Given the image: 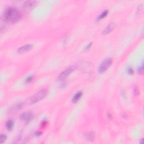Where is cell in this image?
Returning <instances> with one entry per match:
<instances>
[{"instance_id": "obj_1", "label": "cell", "mask_w": 144, "mask_h": 144, "mask_svg": "<svg viewBox=\"0 0 144 144\" xmlns=\"http://www.w3.org/2000/svg\"><path fill=\"white\" fill-rule=\"evenodd\" d=\"M4 18L9 23H16L21 19V15L16 8L10 7L5 10L4 12Z\"/></svg>"}, {"instance_id": "obj_2", "label": "cell", "mask_w": 144, "mask_h": 144, "mask_svg": "<svg viewBox=\"0 0 144 144\" xmlns=\"http://www.w3.org/2000/svg\"><path fill=\"white\" fill-rule=\"evenodd\" d=\"M47 94V90L46 89H43L42 90L38 91L36 93L30 98L29 102L31 104H34L37 103L38 101L41 100L46 96Z\"/></svg>"}, {"instance_id": "obj_3", "label": "cell", "mask_w": 144, "mask_h": 144, "mask_svg": "<svg viewBox=\"0 0 144 144\" xmlns=\"http://www.w3.org/2000/svg\"><path fill=\"white\" fill-rule=\"evenodd\" d=\"M112 59L111 58H107L101 62L99 68V72L103 73L112 64Z\"/></svg>"}, {"instance_id": "obj_4", "label": "cell", "mask_w": 144, "mask_h": 144, "mask_svg": "<svg viewBox=\"0 0 144 144\" xmlns=\"http://www.w3.org/2000/svg\"><path fill=\"white\" fill-rule=\"evenodd\" d=\"M74 70V66L70 67V68L65 70L59 75V77H58V80L60 81H63L64 82L65 80V79L68 77V76H69L72 73V72H73Z\"/></svg>"}, {"instance_id": "obj_5", "label": "cell", "mask_w": 144, "mask_h": 144, "mask_svg": "<svg viewBox=\"0 0 144 144\" xmlns=\"http://www.w3.org/2000/svg\"><path fill=\"white\" fill-rule=\"evenodd\" d=\"M37 5V2L35 1H26L23 5V8L25 10H32Z\"/></svg>"}, {"instance_id": "obj_6", "label": "cell", "mask_w": 144, "mask_h": 144, "mask_svg": "<svg viewBox=\"0 0 144 144\" xmlns=\"http://www.w3.org/2000/svg\"><path fill=\"white\" fill-rule=\"evenodd\" d=\"M20 119L21 121L25 122H29L33 118V115L31 112H24L20 115Z\"/></svg>"}, {"instance_id": "obj_7", "label": "cell", "mask_w": 144, "mask_h": 144, "mask_svg": "<svg viewBox=\"0 0 144 144\" xmlns=\"http://www.w3.org/2000/svg\"><path fill=\"white\" fill-rule=\"evenodd\" d=\"M33 48V45L31 44H28V45H25L23 46H21L18 49V52L19 54H22L24 53V52H28L30 50L32 49Z\"/></svg>"}, {"instance_id": "obj_8", "label": "cell", "mask_w": 144, "mask_h": 144, "mask_svg": "<svg viewBox=\"0 0 144 144\" xmlns=\"http://www.w3.org/2000/svg\"><path fill=\"white\" fill-rule=\"evenodd\" d=\"M115 27H116V24L114 23H112L108 25L105 29L102 31V34L104 35H106L110 33V32H112L114 29H115Z\"/></svg>"}, {"instance_id": "obj_9", "label": "cell", "mask_w": 144, "mask_h": 144, "mask_svg": "<svg viewBox=\"0 0 144 144\" xmlns=\"http://www.w3.org/2000/svg\"><path fill=\"white\" fill-rule=\"evenodd\" d=\"M82 96V92L81 91H79L77 93H76L74 95V96H73V97L72 98V102L73 103H76L79 100L81 99V97Z\"/></svg>"}, {"instance_id": "obj_10", "label": "cell", "mask_w": 144, "mask_h": 144, "mask_svg": "<svg viewBox=\"0 0 144 144\" xmlns=\"http://www.w3.org/2000/svg\"><path fill=\"white\" fill-rule=\"evenodd\" d=\"M14 122L12 120H9L7 122L6 124V127L8 130L11 131L12 130V128L14 127Z\"/></svg>"}, {"instance_id": "obj_11", "label": "cell", "mask_w": 144, "mask_h": 144, "mask_svg": "<svg viewBox=\"0 0 144 144\" xmlns=\"http://www.w3.org/2000/svg\"><path fill=\"white\" fill-rule=\"evenodd\" d=\"M23 106V104H22V103H19L15 105L12 108H11L10 111L11 112H16V111H18Z\"/></svg>"}, {"instance_id": "obj_12", "label": "cell", "mask_w": 144, "mask_h": 144, "mask_svg": "<svg viewBox=\"0 0 144 144\" xmlns=\"http://www.w3.org/2000/svg\"><path fill=\"white\" fill-rule=\"evenodd\" d=\"M108 12H109V11H108V10L104 11L103 12H102V13L99 16H98L97 19V21L100 20L102 19L103 18H105V17H106L107 16V15H108Z\"/></svg>"}, {"instance_id": "obj_13", "label": "cell", "mask_w": 144, "mask_h": 144, "mask_svg": "<svg viewBox=\"0 0 144 144\" xmlns=\"http://www.w3.org/2000/svg\"><path fill=\"white\" fill-rule=\"evenodd\" d=\"M95 137V134L93 133H88L87 135H86V138L88 140H93Z\"/></svg>"}, {"instance_id": "obj_14", "label": "cell", "mask_w": 144, "mask_h": 144, "mask_svg": "<svg viewBox=\"0 0 144 144\" xmlns=\"http://www.w3.org/2000/svg\"><path fill=\"white\" fill-rule=\"evenodd\" d=\"M7 137L5 135H1V137H0V143L2 144L3 142H4L6 141V140Z\"/></svg>"}, {"instance_id": "obj_15", "label": "cell", "mask_w": 144, "mask_h": 144, "mask_svg": "<svg viewBox=\"0 0 144 144\" xmlns=\"http://www.w3.org/2000/svg\"><path fill=\"white\" fill-rule=\"evenodd\" d=\"M143 69H144L143 66H142L141 67H140V68H139L138 72H139V73H142V72H143Z\"/></svg>"}, {"instance_id": "obj_16", "label": "cell", "mask_w": 144, "mask_h": 144, "mask_svg": "<svg viewBox=\"0 0 144 144\" xmlns=\"http://www.w3.org/2000/svg\"><path fill=\"white\" fill-rule=\"evenodd\" d=\"M32 78H33V77H32V76L28 77L27 78V79H26V82H30V81H32Z\"/></svg>"}, {"instance_id": "obj_17", "label": "cell", "mask_w": 144, "mask_h": 144, "mask_svg": "<svg viewBox=\"0 0 144 144\" xmlns=\"http://www.w3.org/2000/svg\"><path fill=\"white\" fill-rule=\"evenodd\" d=\"M128 72L129 73V74H132V73H133V70H132V69H131V68H128Z\"/></svg>"}, {"instance_id": "obj_18", "label": "cell", "mask_w": 144, "mask_h": 144, "mask_svg": "<svg viewBox=\"0 0 144 144\" xmlns=\"http://www.w3.org/2000/svg\"><path fill=\"white\" fill-rule=\"evenodd\" d=\"M91 45H92V43H90V44H89V45H88L87 46V47H86V48H85V49H86V50H88V49H89V48L91 47Z\"/></svg>"}, {"instance_id": "obj_19", "label": "cell", "mask_w": 144, "mask_h": 144, "mask_svg": "<svg viewBox=\"0 0 144 144\" xmlns=\"http://www.w3.org/2000/svg\"><path fill=\"white\" fill-rule=\"evenodd\" d=\"M41 135V132H37V133H35V136H40Z\"/></svg>"}]
</instances>
